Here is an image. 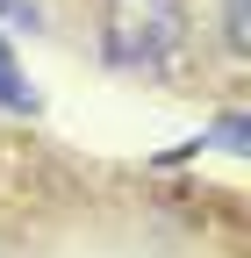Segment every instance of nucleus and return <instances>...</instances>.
<instances>
[{
  "mask_svg": "<svg viewBox=\"0 0 251 258\" xmlns=\"http://www.w3.org/2000/svg\"><path fill=\"white\" fill-rule=\"evenodd\" d=\"M186 43V8L179 0H108L101 8V50L122 72H158Z\"/></svg>",
  "mask_w": 251,
  "mask_h": 258,
  "instance_id": "obj_1",
  "label": "nucleus"
},
{
  "mask_svg": "<svg viewBox=\"0 0 251 258\" xmlns=\"http://www.w3.org/2000/svg\"><path fill=\"white\" fill-rule=\"evenodd\" d=\"M0 108H36V86H29L22 72H15V57H8V43H0Z\"/></svg>",
  "mask_w": 251,
  "mask_h": 258,
  "instance_id": "obj_2",
  "label": "nucleus"
},
{
  "mask_svg": "<svg viewBox=\"0 0 251 258\" xmlns=\"http://www.w3.org/2000/svg\"><path fill=\"white\" fill-rule=\"evenodd\" d=\"M244 8H251V0H223V29H230V50H237V57L251 50V22H244Z\"/></svg>",
  "mask_w": 251,
  "mask_h": 258,
  "instance_id": "obj_3",
  "label": "nucleus"
},
{
  "mask_svg": "<svg viewBox=\"0 0 251 258\" xmlns=\"http://www.w3.org/2000/svg\"><path fill=\"white\" fill-rule=\"evenodd\" d=\"M0 22H36V15H29L22 0H0Z\"/></svg>",
  "mask_w": 251,
  "mask_h": 258,
  "instance_id": "obj_4",
  "label": "nucleus"
}]
</instances>
